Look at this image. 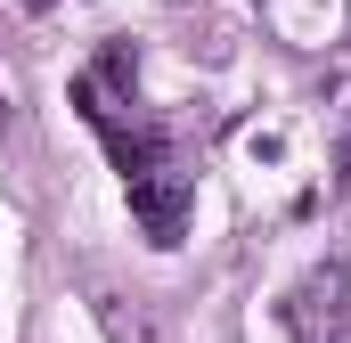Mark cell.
Returning <instances> with one entry per match:
<instances>
[{"label":"cell","mask_w":351,"mask_h":343,"mask_svg":"<svg viewBox=\"0 0 351 343\" xmlns=\"http://www.w3.org/2000/svg\"><path fill=\"white\" fill-rule=\"evenodd\" d=\"M0 115H8V106H0Z\"/></svg>","instance_id":"6da1fadb"}]
</instances>
